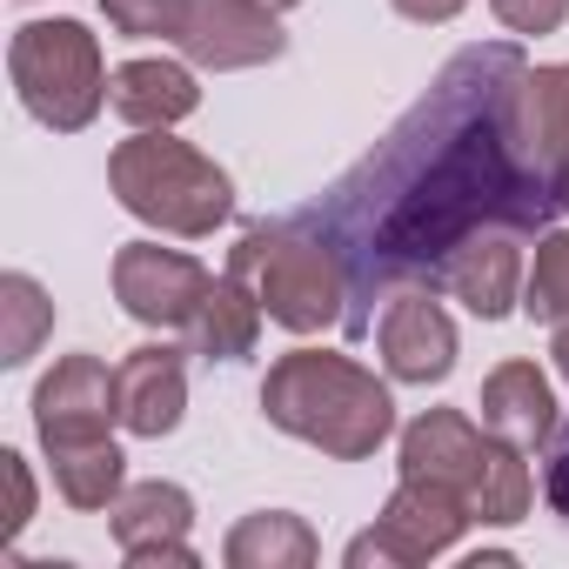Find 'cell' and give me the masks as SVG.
<instances>
[{
  "mask_svg": "<svg viewBox=\"0 0 569 569\" xmlns=\"http://www.w3.org/2000/svg\"><path fill=\"white\" fill-rule=\"evenodd\" d=\"M522 54L509 41L462 48L429 101L309 214L349 268V302H369L389 281H429L482 228H549L562 194L542 181L516 134Z\"/></svg>",
  "mask_w": 569,
  "mask_h": 569,
  "instance_id": "1",
  "label": "cell"
},
{
  "mask_svg": "<svg viewBox=\"0 0 569 569\" xmlns=\"http://www.w3.org/2000/svg\"><path fill=\"white\" fill-rule=\"evenodd\" d=\"M261 416H268V429L296 436L336 462H369L396 436L389 382H376V369H362L356 356H336V349L274 356V369L261 382Z\"/></svg>",
  "mask_w": 569,
  "mask_h": 569,
  "instance_id": "2",
  "label": "cell"
},
{
  "mask_svg": "<svg viewBox=\"0 0 569 569\" xmlns=\"http://www.w3.org/2000/svg\"><path fill=\"white\" fill-rule=\"evenodd\" d=\"M228 274L261 302V316L289 336H322L349 322V268L336 241L309 221H254L228 248Z\"/></svg>",
  "mask_w": 569,
  "mask_h": 569,
  "instance_id": "3",
  "label": "cell"
},
{
  "mask_svg": "<svg viewBox=\"0 0 569 569\" xmlns=\"http://www.w3.org/2000/svg\"><path fill=\"white\" fill-rule=\"evenodd\" d=\"M108 188L134 221L181 234V241H208L234 214L228 168L214 154H201L194 141H174L168 128H134L108 154Z\"/></svg>",
  "mask_w": 569,
  "mask_h": 569,
  "instance_id": "4",
  "label": "cell"
},
{
  "mask_svg": "<svg viewBox=\"0 0 569 569\" xmlns=\"http://www.w3.org/2000/svg\"><path fill=\"white\" fill-rule=\"evenodd\" d=\"M396 462H402V476H429V482L456 489L469 502L476 529H509L536 502V476H529L522 449L489 436V429H476L462 409H422L402 429Z\"/></svg>",
  "mask_w": 569,
  "mask_h": 569,
  "instance_id": "5",
  "label": "cell"
},
{
  "mask_svg": "<svg viewBox=\"0 0 569 569\" xmlns=\"http://www.w3.org/2000/svg\"><path fill=\"white\" fill-rule=\"evenodd\" d=\"M8 74H14L21 108L54 134H81L108 108V61H101V34L88 21H28V28H14Z\"/></svg>",
  "mask_w": 569,
  "mask_h": 569,
  "instance_id": "6",
  "label": "cell"
},
{
  "mask_svg": "<svg viewBox=\"0 0 569 569\" xmlns=\"http://www.w3.org/2000/svg\"><path fill=\"white\" fill-rule=\"evenodd\" d=\"M462 529H476V516H469V502L456 496V489H442V482H429V476H402L396 482V496L382 502V516H376V529H362L349 549H342V562L349 569H416V562H436V556H449L456 542H462Z\"/></svg>",
  "mask_w": 569,
  "mask_h": 569,
  "instance_id": "7",
  "label": "cell"
},
{
  "mask_svg": "<svg viewBox=\"0 0 569 569\" xmlns=\"http://www.w3.org/2000/svg\"><path fill=\"white\" fill-rule=\"evenodd\" d=\"M208 268L181 248H161V241H128L114 248V302L141 322V329H161V336H188L194 329V309L208 296Z\"/></svg>",
  "mask_w": 569,
  "mask_h": 569,
  "instance_id": "8",
  "label": "cell"
},
{
  "mask_svg": "<svg viewBox=\"0 0 569 569\" xmlns=\"http://www.w3.org/2000/svg\"><path fill=\"white\" fill-rule=\"evenodd\" d=\"M174 48H181L188 68L241 74V68H268V61H281L289 34H281L274 8H261V0H188V8H181V34H174Z\"/></svg>",
  "mask_w": 569,
  "mask_h": 569,
  "instance_id": "9",
  "label": "cell"
},
{
  "mask_svg": "<svg viewBox=\"0 0 569 569\" xmlns=\"http://www.w3.org/2000/svg\"><path fill=\"white\" fill-rule=\"evenodd\" d=\"M114 422H121V389H114V369H108L101 356H61V362L34 382V429H41V449L101 442Z\"/></svg>",
  "mask_w": 569,
  "mask_h": 569,
  "instance_id": "10",
  "label": "cell"
},
{
  "mask_svg": "<svg viewBox=\"0 0 569 569\" xmlns=\"http://www.w3.org/2000/svg\"><path fill=\"white\" fill-rule=\"evenodd\" d=\"M108 529H114V542H121V556L128 562H174V569H194L201 556H194V542H188V529H194V496L181 489V482H128L121 496H114V509H108Z\"/></svg>",
  "mask_w": 569,
  "mask_h": 569,
  "instance_id": "11",
  "label": "cell"
},
{
  "mask_svg": "<svg viewBox=\"0 0 569 569\" xmlns=\"http://www.w3.org/2000/svg\"><path fill=\"white\" fill-rule=\"evenodd\" d=\"M376 349H382L389 382H416V389L442 382V376L456 369V322H449V309L436 302V289H402V296H389V309H382V322H376Z\"/></svg>",
  "mask_w": 569,
  "mask_h": 569,
  "instance_id": "12",
  "label": "cell"
},
{
  "mask_svg": "<svg viewBox=\"0 0 569 569\" xmlns=\"http://www.w3.org/2000/svg\"><path fill=\"white\" fill-rule=\"evenodd\" d=\"M522 281H529L522 234H516V228H482V234H469V241L442 261L436 289H449L469 316L502 322V316H516V309H522Z\"/></svg>",
  "mask_w": 569,
  "mask_h": 569,
  "instance_id": "13",
  "label": "cell"
},
{
  "mask_svg": "<svg viewBox=\"0 0 569 569\" xmlns=\"http://www.w3.org/2000/svg\"><path fill=\"white\" fill-rule=\"evenodd\" d=\"M114 389H121V429L128 436H174L181 409H188V369L174 342H141L114 362Z\"/></svg>",
  "mask_w": 569,
  "mask_h": 569,
  "instance_id": "14",
  "label": "cell"
},
{
  "mask_svg": "<svg viewBox=\"0 0 569 569\" xmlns=\"http://www.w3.org/2000/svg\"><path fill=\"white\" fill-rule=\"evenodd\" d=\"M476 409H482V429L502 436V442H516L522 456L549 449V436H556V422H562L556 389H549V376H542L536 362H502V369H489Z\"/></svg>",
  "mask_w": 569,
  "mask_h": 569,
  "instance_id": "15",
  "label": "cell"
},
{
  "mask_svg": "<svg viewBox=\"0 0 569 569\" xmlns=\"http://www.w3.org/2000/svg\"><path fill=\"white\" fill-rule=\"evenodd\" d=\"M516 134H522L529 161L542 168V181L569 208V61L522 68V81H516Z\"/></svg>",
  "mask_w": 569,
  "mask_h": 569,
  "instance_id": "16",
  "label": "cell"
},
{
  "mask_svg": "<svg viewBox=\"0 0 569 569\" xmlns=\"http://www.w3.org/2000/svg\"><path fill=\"white\" fill-rule=\"evenodd\" d=\"M108 108L128 128H174L201 108V88H194V68L181 61H121L108 74Z\"/></svg>",
  "mask_w": 569,
  "mask_h": 569,
  "instance_id": "17",
  "label": "cell"
},
{
  "mask_svg": "<svg viewBox=\"0 0 569 569\" xmlns=\"http://www.w3.org/2000/svg\"><path fill=\"white\" fill-rule=\"evenodd\" d=\"M316 556H322L316 529L302 516H289V509H254L221 542V562L228 569H309Z\"/></svg>",
  "mask_w": 569,
  "mask_h": 569,
  "instance_id": "18",
  "label": "cell"
},
{
  "mask_svg": "<svg viewBox=\"0 0 569 569\" xmlns=\"http://www.w3.org/2000/svg\"><path fill=\"white\" fill-rule=\"evenodd\" d=\"M261 302L241 289L234 274H214L208 281V296H201V309H194V329H188V342H194V356H208V362H241V356H254V342H261Z\"/></svg>",
  "mask_w": 569,
  "mask_h": 569,
  "instance_id": "19",
  "label": "cell"
},
{
  "mask_svg": "<svg viewBox=\"0 0 569 569\" xmlns=\"http://www.w3.org/2000/svg\"><path fill=\"white\" fill-rule=\"evenodd\" d=\"M48 462H54L61 502L81 509V516L114 509V496L128 489V456L114 449V436H101V442H61V449H48Z\"/></svg>",
  "mask_w": 569,
  "mask_h": 569,
  "instance_id": "20",
  "label": "cell"
},
{
  "mask_svg": "<svg viewBox=\"0 0 569 569\" xmlns=\"http://www.w3.org/2000/svg\"><path fill=\"white\" fill-rule=\"evenodd\" d=\"M0 362L8 369H21V362H34V349L54 336V302H48V289L34 274H0Z\"/></svg>",
  "mask_w": 569,
  "mask_h": 569,
  "instance_id": "21",
  "label": "cell"
},
{
  "mask_svg": "<svg viewBox=\"0 0 569 569\" xmlns=\"http://www.w3.org/2000/svg\"><path fill=\"white\" fill-rule=\"evenodd\" d=\"M522 316L529 322H569V228H549L536 241L529 281H522Z\"/></svg>",
  "mask_w": 569,
  "mask_h": 569,
  "instance_id": "22",
  "label": "cell"
},
{
  "mask_svg": "<svg viewBox=\"0 0 569 569\" xmlns=\"http://www.w3.org/2000/svg\"><path fill=\"white\" fill-rule=\"evenodd\" d=\"M181 8L188 0H101L108 28L128 34V41H174L181 34Z\"/></svg>",
  "mask_w": 569,
  "mask_h": 569,
  "instance_id": "23",
  "label": "cell"
},
{
  "mask_svg": "<svg viewBox=\"0 0 569 569\" xmlns=\"http://www.w3.org/2000/svg\"><path fill=\"white\" fill-rule=\"evenodd\" d=\"M489 14H496L509 34L536 41V34H556V28L569 21V0H489Z\"/></svg>",
  "mask_w": 569,
  "mask_h": 569,
  "instance_id": "24",
  "label": "cell"
},
{
  "mask_svg": "<svg viewBox=\"0 0 569 569\" xmlns=\"http://www.w3.org/2000/svg\"><path fill=\"white\" fill-rule=\"evenodd\" d=\"M542 496H549V509L569 522V422H556V436H549V456H542Z\"/></svg>",
  "mask_w": 569,
  "mask_h": 569,
  "instance_id": "25",
  "label": "cell"
},
{
  "mask_svg": "<svg viewBox=\"0 0 569 569\" xmlns=\"http://www.w3.org/2000/svg\"><path fill=\"white\" fill-rule=\"evenodd\" d=\"M0 476H8V489H14V509H8V529L21 536V529L34 522V476H28V456H21V449H0Z\"/></svg>",
  "mask_w": 569,
  "mask_h": 569,
  "instance_id": "26",
  "label": "cell"
},
{
  "mask_svg": "<svg viewBox=\"0 0 569 569\" xmlns=\"http://www.w3.org/2000/svg\"><path fill=\"white\" fill-rule=\"evenodd\" d=\"M389 8H396L402 21H416V28H449L469 0H389Z\"/></svg>",
  "mask_w": 569,
  "mask_h": 569,
  "instance_id": "27",
  "label": "cell"
},
{
  "mask_svg": "<svg viewBox=\"0 0 569 569\" xmlns=\"http://www.w3.org/2000/svg\"><path fill=\"white\" fill-rule=\"evenodd\" d=\"M549 362H556V376L569 382V322H556V342H549Z\"/></svg>",
  "mask_w": 569,
  "mask_h": 569,
  "instance_id": "28",
  "label": "cell"
},
{
  "mask_svg": "<svg viewBox=\"0 0 569 569\" xmlns=\"http://www.w3.org/2000/svg\"><path fill=\"white\" fill-rule=\"evenodd\" d=\"M261 8H274V14H289V8H302V0H261Z\"/></svg>",
  "mask_w": 569,
  "mask_h": 569,
  "instance_id": "29",
  "label": "cell"
}]
</instances>
